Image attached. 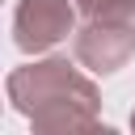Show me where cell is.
I'll return each mask as SVG.
<instances>
[{
  "mask_svg": "<svg viewBox=\"0 0 135 135\" xmlns=\"http://www.w3.org/2000/svg\"><path fill=\"white\" fill-rule=\"evenodd\" d=\"M13 105L34 122V131H93L97 127V89L68 59L25 63L8 76Z\"/></svg>",
  "mask_w": 135,
  "mask_h": 135,
  "instance_id": "1",
  "label": "cell"
},
{
  "mask_svg": "<svg viewBox=\"0 0 135 135\" xmlns=\"http://www.w3.org/2000/svg\"><path fill=\"white\" fill-rule=\"evenodd\" d=\"M13 34L25 55L51 51L55 42L72 34V4L68 0H21L13 17Z\"/></svg>",
  "mask_w": 135,
  "mask_h": 135,
  "instance_id": "3",
  "label": "cell"
},
{
  "mask_svg": "<svg viewBox=\"0 0 135 135\" xmlns=\"http://www.w3.org/2000/svg\"><path fill=\"white\" fill-rule=\"evenodd\" d=\"M76 8L84 17H110V21H131L135 17V0H76Z\"/></svg>",
  "mask_w": 135,
  "mask_h": 135,
  "instance_id": "4",
  "label": "cell"
},
{
  "mask_svg": "<svg viewBox=\"0 0 135 135\" xmlns=\"http://www.w3.org/2000/svg\"><path fill=\"white\" fill-rule=\"evenodd\" d=\"M131 122H135V118H131Z\"/></svg>",
  "mask_w": 135,
  "mask_h": 135,
  "instance_id": "5",
  "label": "cell"
},
{
  "mask_svg": "<svg viewBox=\"0 0 135 135\" xmlns=\"http://www.w3.org/2000/svg\"><path fill=\"white\" fill-rule=\"evenodd\" d=\"M135 51V25L131 21H110V17H89V25L76 34V59L89 72H114L131 59Z\"/></svg>",
  "mask_w": 135,
  "mask_h": 135,
  "instance_id": "2",
  "label": "cell"
}]
</instances>
